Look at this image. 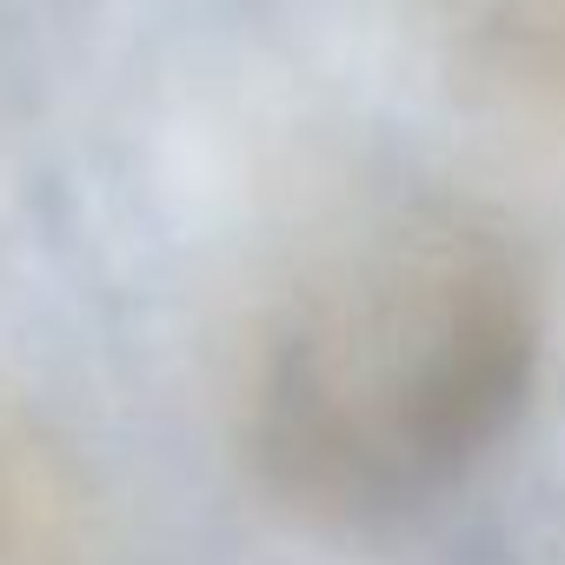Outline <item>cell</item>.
<instances>
[{
	"instance_id": "1",
	"label": "cell",
	"mask_w": 565,
	"mask_h": 565,
	"mask_svg": "<svg viewBox=\"0 0 565 565\" xmlns=\"http://www.w3.org/2000/svg\"><path fill=\"white\" fill-rule=\"evenodd\" d=\"M539 287L479 213L419 200L340 239L273 313L246 439L307 512H406L466 479L539 380Z\"/></svg>"
}]
</instances>
